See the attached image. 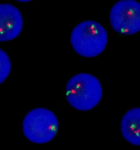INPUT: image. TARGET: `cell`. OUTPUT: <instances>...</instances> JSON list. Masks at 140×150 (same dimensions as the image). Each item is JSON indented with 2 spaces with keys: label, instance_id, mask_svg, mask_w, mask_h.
<instances>
[{
  "label": "cell",
  "instance_id": "6da1fadb",
  "mask_svg": "<svg viewBox=\"0 0 140 150\" xmlns=\"http://www.w3.org/2000/svg\"><path fill=\"white\" fill-rule=\"evenodd\" d=\"M102 88L95 76L79 73L72 77L66 87V99L71 106L81 111L91 110L100 102Z\"/></svg>",
  "mask_w": 140,
  "mask_h": 150
},
{
  "label": "cell",
  "instance_id": "3957f363",
  "mask_svg": "<svg viewBox=\"0 0 140 150\" xmlns=\"http://www.w3.org/2000/svg\"><path fill=\"white\" fill-rule=\"evenodd\" d=\"M59 122L51 110L36 108L30 111L22 122L24 135L31 142L43 144L52 141L57 135Z\"/></svg>",
  "mask_w": 140,
  "mask_h": 150
},
{
  "label": "cell",
  "instance_id": "ba28073f",
  "mask_svg": "<svg viewBox=\"0 0 140 150\" xmlns=\"http://www.w3.org/2000/svg\"><path fill=\"white\" fill-rule=\"evenodd\" d=\"M18 2H30L32 0H16Z\"/></svg>",
  "mask_w": 140,
  "mask_h": 150
},
{
  "label": "cell",
  "instance_id": "52a82bcc",
  "mask_svg": "<svg viewBox=\"0 0 140 150\" xmlns=\"http://www.w3.org/2000/svg\"><path fill=\"white\" fill-rule=\"evenodd\" d=\"M12 68V63L8 55L0 49V84L8 77Z\"/></svg>",
  "mask_w": 140,
  "mask_h": 150
},
{
  "label": "cell",
  "instance_id": "8992f818",
  "mask_svg": "<svg viewBox=\"0 0 140 150\" xmlns=\"http://www.w3.org/2000/svg\"><path fill=\"white\" fill-rule=\"evenodd\" d=\"M120 129L123 136L127 142L140 146V107L132 108L124 115Z\"/></svg>",
  "mask_w": 140,
  "mask_h": 150
},
{
  "label": "cell",
  "instance_id": "7a4b0ae2",
  "mask_svg": "<svg viewBox=\"0 0 140 150\" xmlns=\"http://www.w3.org/2000/svg\"><path fill=\"white\" fill-rule=\"evenodd\" d=\"M71 43L79 55L84 57H95L102 53L106 47L107 32L100 23L94 21H85L73 29Z\"/></svg>",
  "mask_w": 140,
  "mask_h": 150
},
{
  "label": "cell",
  "instance_id": "277c9868",
  "mask_svg": "<svg viewBox=\"0 0 140 150\" xmlns=\"http://www.w3.org/2000/svg\"><path fill=\"white\" fill-rule=\"evenodd\" d=\"M111 25L114 30L124 35L140 31V3L136 0H120L111 9Z\"/></svg>",
  "mask_w": 140,
  "mask_h": 150
},
{
  "label": "cell",
  "instance_id": "5b68a950",
  "mask_svg": "<svg viewBox=\"0 0 140 150\" xmlns=\"http://www.w3.org/2000/svg\"><path fill=\"white\" fill-rule=\"evenodd\" d=\"M22 28L23 18L20 11L10 4H0V42L14 40Z\"/></svg>",
  "mask_w": 140,
  "mask_h": 150
}]
</instances>
